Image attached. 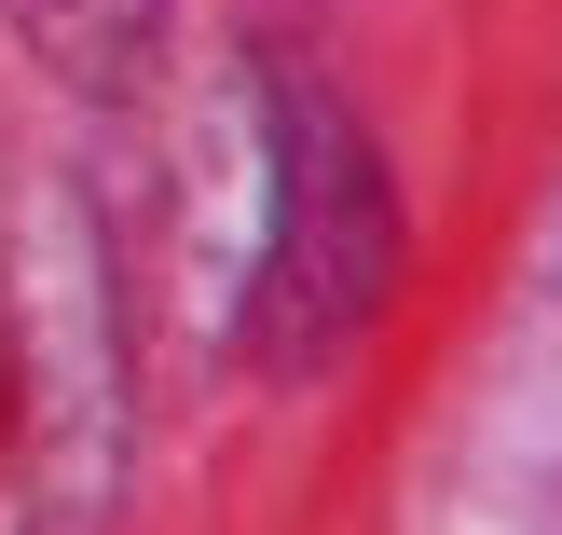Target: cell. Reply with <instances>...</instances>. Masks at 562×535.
<instances>
[{"mask_svg":"<svg viewBox=\"0 0 562 535\" xmlns=\"http://www.w3.org/2000/svg\"><path fill=\"white\" fill-rule=\"evenodd\" d=\"M302 152L274 165V357H316L344 316H371V275H384V207H371V152L329 124V97L302 82L289 97Z\"/></svg>","mask_w":562,"mask_h":535,"instance_id":"6da1fadb","label":"cell"},{"mask_svg":"<svg viewBox=\"0 0 562 535\" xmlns=\"http://www.w3.org/2000/svg\"><path fill=\"white\" fill-rule=\"evenodd\" d=\"M14 27H27V42H42L69 82H124L137 55H151L165 0H14Z\"/></svg>","mask_w":562,"mask_h":535,"instance_id":"7a4b0ae2","label":"cell"}]
</instances>
